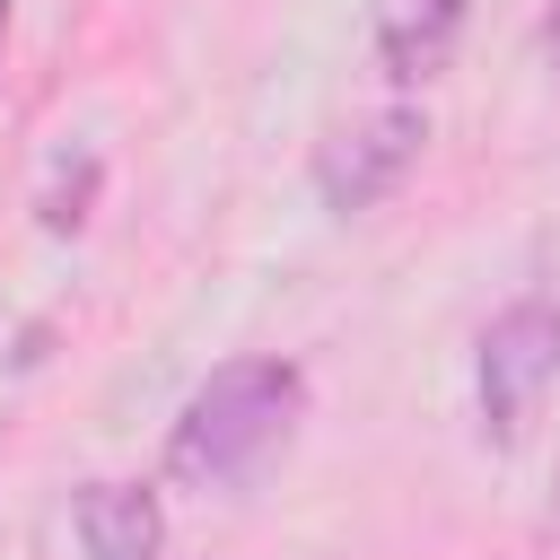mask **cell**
Wrapping results in <instances>:
<instances>
[{
	"label": "cell",
	"instance_id": "cell-1",
	"mask_svg": "<svg viewBox=\"0 0 560 560\" xmlns=\"http://www.w3.org/2000/svg\"><path fill=\"white\" fill-rule=\"evenodd\" d=\"M306 411V376L289 359H228L166 429V481L175 490H236L254 481Z\"/></svg>",
	"mask_w": 560,
	"mask_h": 560
},
{
	"label": "cell",
	"instance_id": "cell-5",
	"mask_svg": "<svg viewBox=\"0 0 560 560\" xmlns=\"http://www.w3.org/2000/svg\"><path fill=\"white\" fill-rule=\"evenodd\" d=\"M464 0H376V61L394 88H429L455 61Z\"/></svg>",
	"mask_w": 560,
	"mask_h": 560
},
{
	"label": "cell",
	"instance_id": "cell-3",
	"mask_svg": "<svg viewBox=\"0 0 560 560\" xmlns=\"http://www.w3.org/2000/svg\"><path fill=\"white\" fill-rule=\"evenodd\" d=\"M420 149H429V114L420 105H376V114H359V122L315 140V201L359 219L420 166Z\"/></svg>",
	"mask_w": 560,
	"mask_h": 560
},
{
	"label": "cell",
	"instance_id": "cell-4",
	"mask_svg": "<svg viewBox=\"0 0 560 560\" xmlns=\"http://www.w3.org/2000/svg\"><path fill=\"white\" fill-rule=\"evenodd\" d=\"M70 534H79V560H158L166 516H158V490L140 481H79Z\"/></svg>",
	"mask_w": 560,
	"mask_h": 560
},
{
	"label": "cell",
	"instance_id": "cell-6",
	"mask_svg": "<svg viewBox=\"0 0 560 560\" xmlns=\"http://www.w3.org/2000/svg\"><path fill=\"white\" fill-rule=\"evenodd\" d=\"M88 201H96V158L79 149V158H61V166H52V184H44V201H35V210H44V228H52V236H70V228L88 219Z\"/></svg>",
	"mask_w": 560,
	"mask_h": 560
},
{
	"label": "cell",
	"instance_id": "cell-7",
	"mask_svg": "<svg viewBox=\"0 0 560 560\" xmlns=\"http://www.w3.org/2000/svg\"><path fill=\"white\" fill-rule=\"evenodd\" d=\"M542 44H551V70H560V0H551V18H542Z\"/></svg>",
	"mask_w": 560,
	"mask_h": 560
},
{
	"label": "cell",
	"instance_id": "cell-2",
	"mask_svg": "<svg viewBox=\"0 0 560 560\" xmlns=\"http://www.w3.org/2000/svg\"><path fill=\"white\" fill-rule=\"evenodd\" d=\"M560 385V306L516 298L508 315H490L481 359H472V402H481V438L490 446H525L542 394Z\"/></svg>",
	"mask_w": 560,
	"mask_h": 560
},
{
	"label": "cell",
	"instance_id": "cell-8",
	"mask_svg": "<svg viewBox=\"0 0 560 560\" xmlns=\"http://www.w3.org/2000/svg\"><path fill=\"white\" fill-rule=\"evenodd\" d=\"M542 525H551V534H560V481H551V516H542Z\"/></svg>",
	"mask_w": 560,
	"mask_h": 560
}]
</instances>
